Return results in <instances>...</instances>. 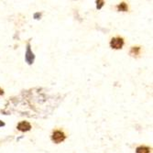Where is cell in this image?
Returning <instances> with one entry per match:
<instances>
[{"label": "cell", "instance_id": "cell-1", "mask_svg": "<svg viewBox=\"0 0 153 153\" xmlns=\"http://www.w3.org/2000/svg\"><path fill=\"white\" fill-rule=\"evenodd\" d=\"M66 138V135L62 130H54L51 134V140L54 143H61L63 142Z\"/></svg>", "mask_w": 153, "mask_h": 153}, {"label": "cell", "instance_id": "cell-2", "mask_svg": "<svg viewBox=\"0 0 153 153\" xmlns=\"http://www.w3.org/2000/svg\"><path fill=\"white\" fill-rule=\"evenodd\" d=\"M125 44V41H124V39L121 38V37H115L111 39L110 41V47L114 49V50H120L123 48Z\"/></svg>", "mask_w": 153, "mask_h": 153}, {"label": "cell", "instance_id": "cell-3", "mask_svg": "<svg viewBox=\"0 0 153 153\" xmlns=\"http://www.w3.org/2000/svg\"><path fill=\"white\" fill-rule=\"evenodd\" d=\"M17 128H18V130H19L21 132H26V131L30 130L31 125H30V123H29L27 121H22V122L18 124Z\"/></svg>", "mask_w": 153, "mask_h": 153}, {"label": "cell", "instance_id": "cell-4", "mask_svg": "<svg viewBox=\"0 0 153 153\" xmlns=\"http://www.w3.org/2000/svg\"><path fill=\"white\" fill-rule=\"evenodd\" d=\"M151 149L147 146H140L136 149V153H150Z\"/></svg>", "mask_w": 153, "mask_h": 153}, {"label": "cell", "instance_id": "cell-5", "mask_svg": "<svg viewBox=\"0 0 153 153\" xmlns=\"http://www.w3.org/2000/svg\"><path fill=\"white\" fill-rule=\"evenodd\" d=\"M140 51H141L140 47H132L129 53H130L131 56H134V57L136 56L137 57V56H138V55L140 54Z\"/></svg>", "mask_w": 153, "mask_h": 153}, {"label": "cell", "instance_id": "cell-6", "mask_svg": "<svg viewBox=\"0 0 153 153\" xmlns=\"http://www.w3.org/2000/svg\"><path fill=\"white\" fill-rule=\"evenodd\" d=\"M117 8L118 11H127L128 7V6H127L126 3H121V4H119L117 7Z\"/></svg>", "mask_w": 153, "mask_h": 153}]
</instances>
